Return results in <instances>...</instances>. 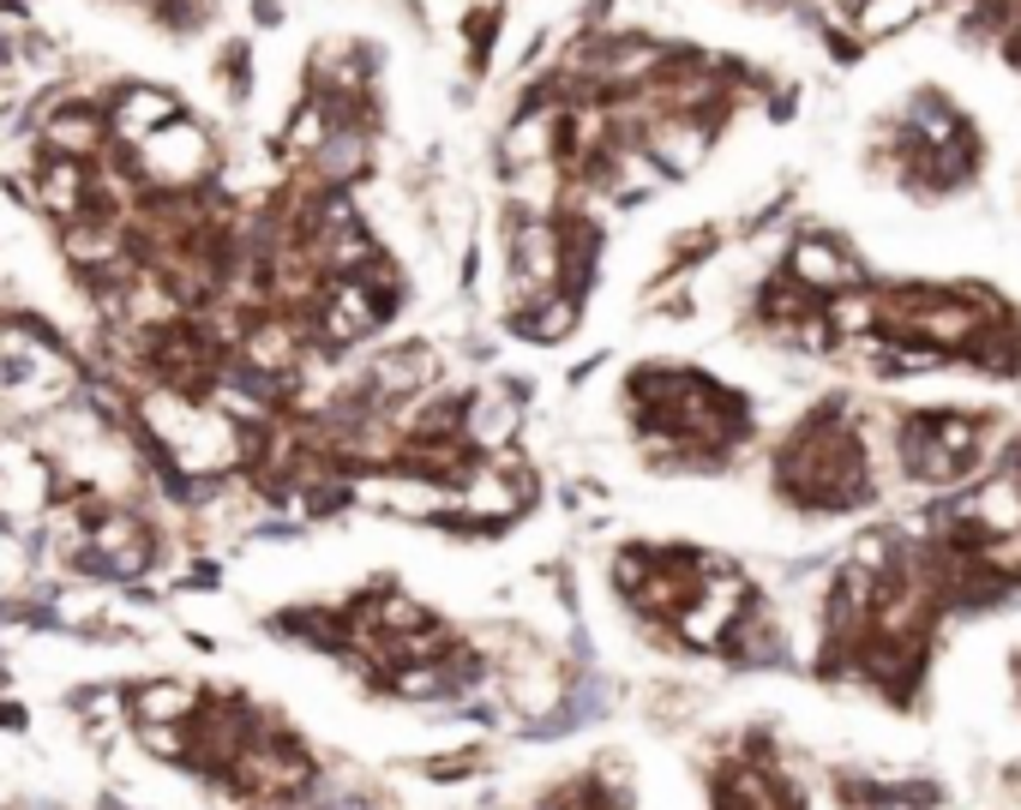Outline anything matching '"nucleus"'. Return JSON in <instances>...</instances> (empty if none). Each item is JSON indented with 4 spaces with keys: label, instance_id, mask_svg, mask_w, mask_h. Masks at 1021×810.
Segmentation results:
<instances>
[{
    "label": "nucleus",
    "instance_id": "obj_1",
    "mask_svg": "<svg viewBox=\"0 0 1021 810\" xmlns=\"http://www.w3.org/2000/svg\"><path fill=\"white\" fill-rule=\"evenodd\" d=\"M775 481L794 505L806 510H841L865 498V450L853 439V427L841 420H811L775 457Z\"/></svg>",
    "mask_w": 1021,
    "mask_h": 810
},
{
    "label": "nucleus",
    "instance_id": "obj_2",
    "mask_svg": "<svg viewBox=\"0 0 1021 810\" xmlns=\"http://www.w3.org/2000/svg\"><path fill=\"white\" fill-rule=\"evenodd\" d=\"M126 169H133V180L145 192H199L211 187L216 175V145L211 133H204L199 121H187V114H175L169 126H157L150 138H138L133 150H121Z\"/></svg>",
    "mask_w": 1021,
    "mask_h": 810
},
{
    "label": "nucleus",
    "instance_id": "obj_3",
    "mask_svg": "<svg viewBox=\"0 0 1021 810\" xmlns=\"http://www.w3.org/2000/svg\"><path fill=\"white\" fill-rule=\"evenodd\" d=\"M986 450V432L974 420H955V415H919L901 427V462L919 474V481H955L967 474Z\"/></svg>",
    "mask_w": 1021,
    "mask_h": 810
},
{
    "label": "nucleus",
    "instance_id": "obj_4",
    "mask_svg": "<svg viewBox=\"0 0 1021 810\" xmlns=\"http://www.w3.org/2000/svg\"><path fill=\"white\" fill-rule=\"evenodd\" d=\"M523 420H529V391H523L517 379H487V384H475V391H463V420H457V432H463V445L475 450V457H505V450L517 445Z\"/></svg>",
    "mask_w": 1021,
    "mask_h": 810
},
{
    "label": "nucleus",
    "instance_id": "obj_5",
    "mask_svg": "<svg viewBox=\"0 0 1021 810\" xmlns=\"http://www.w3.org/2000/svg\"><path fill=\"white\" fill-rule=\"evenodd\" d=\"M553 289H565L559 223L553 216H510V313Z\"/></svg>",
    "mask_w": 1021,
    "mask_h": 810
},
{
    "label": "nucleus",
    "instance_id": "obj_6",
    "mask_svg": "<svg viewBox=\"0 0 1021 810\" xmlns=\"http://www.w3.org/2000/svg\"><path fill=\"white\" fill-rule=\"evenodd\" d=\"M265 637L289 642L301 654H325V661H343L349 654V625H343L337 600H301V607H283L265 619Z\"/></svg>",
    "mask_w": 1021,
    "mask_h": 810
},
{
    "label": "nucleus",
    "instance_id": "obj_7",
    "mask_svg": "<svg viewBox=\"0 0 1021 810\" xmlns=\"http://www.w3.org/2000/svg\"><path fill=\"white\" fill-rule=\"evenodd\" d=\"M43 150L48 157H72V162H97L109 150V114L102 102L67 97L43 114Z\"/></svg>",
    "mask_w": 1021,
    "mask_h": 810
},
{
    "label": "nucleus",
    "instance_id": "obj_8",
    "mask_svg": "<svg viewBox=\"0 0 1021 810\" xmlns=\"http://www.w3.org/2000/svg\"><path fill=\"white\" fill-rule=\"evenodd\" d=\"M204 685L187 673H138L126 678V727H157V720H193Z\"/></svg>",
    "mask_w": 1021,
    "mask_h": 810
},
{
    "label": "nucleus",
    "instance_id": "obj_9",
    "mask_svg": "<svg viewBox=\"0 0 1021 810\" xmlns=\"http://www.w3.org/2000/svg\"><path fill=\"white\" fill-rule=\"evenodd\" d=\"M715 810H799L787 780L758 756H727L715 768Z\"/></svg>",
    "mask_w": 1021,
    "mask_h": 810
},
{
    "label": "nucleus",
    "instance_id": "obj_10",
    "mask_svg": "<svg viewBox=\"0 0 1021 810\" xmlns=\"http://www.w3.org/2000/svg\"><path fill=\"white\" fill-rule=\"evenodd\" d=\"M102 114H109V145L114 150H133L138 138H150L157 126H169L175 114H181V102H175L169 90L133 85V90H121V97H114Z\"/></svg>",
    "mask_w": 1021,
    "mask_h": 810
},
{
    "label": "nucleus",
    "instance_id": "obj_11",
    "mask_svg": "<svg viewBox=\"0 0 1021 810\" xmlns=\"http://www.w3.org/2000/svg\"><path fill=\"white\" fill-rule=\"evenodd\" d=\"M577 318H583V294L553 289V294H541V301L517 306V313H510V330H517L523 342H541V349H553V342H565L571 330H577Z\"/></svg>",
    "mask_w": 1021,
    "mask_h": 810
},
{
    "label": "nucleus",
    "instance_id": "obj_12",
    "mask_svg": "<svg viewBox=\"0 0 1021 810\" xmlns=\"http://www.w3.org/2000/svg\"><path fill=\"white\" fill-rule=\"evenodd\" d=\"M330 126H337V121H330V109L318 97H306L301 109H295V121H289V133H283V157L289 162H306L330 138Z\"/></svg>",
    "mask_w": 1021,
    "mask_h": 810
},
{
    "label": "nucleus",
    "instance_id": "obj_13",
    "mask_svg": "<svg viewBox=\"0 0 1021 810\" xmlns=\"http://www.w3.org/2000/svg\"><path fill=\"white\" fill-rule=\"evenodd\" d=\"M913 12H925V0H877V7H865V31L884 36L889 24H908Z\"/></svg>",
    "mask_w": 1021,
    "mask_h": 810
},
{
    "label": "nucleus",
    "instance_id": "obj_14",
    "mask_svg": "<svg viewBox=\"0 0 1021 810\" xmlns=\"http://www.w3.org/2000/svg\"><path fill=\"white\" fill-rule=\"evenodd\" d=\"M0 732H31V709L19 697H7V685H0Z\"/></svg>",
    "mask_w": 1021,
    "mask_h": 810
}]
</instances>
